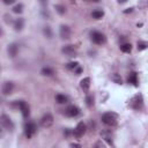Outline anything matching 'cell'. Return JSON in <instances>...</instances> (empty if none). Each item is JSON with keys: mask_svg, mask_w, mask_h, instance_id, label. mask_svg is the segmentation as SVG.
<instances>
[{"mask_svg": "<svg viewBox=\"0 0 148 148\" xmlns=\"http://www.w3.org/2000/svg\"><path fill=\"white\" fill-rule=\"evenodd\" d=\"M80 84H81V88H82L84 91H88V90H89V87H90V79H89V77L82 79L81 82H80Z\"/></svg>", "mask_w": 148, "mask_h": 148, "instance_id": "16", "label": "cell"}, {"mask_svg": "<svg viewBox=\"0 0 148 148\" xmlns=\"http://www.w3.org/2000/svg\"><path fill=\"white\" fill-rule=\"evenodd\" d=\"M102 121L108 126H113L117 121V116L112 112H106L102 116Z\"/></svg>", "mask_w": 148, "mask_h": 148, "instance_id": "1", "label": "cell"}, {"mask_svg": "<svg viewBox=\"0 0 148 148\" xmlns=\"http://www.w3.org/2000/svg\"><path fill=\"white\" fill-rule=\"evenodd\" d=\"M14 90V83L10 82V81H7L2 84V88H1V91L3 95H10Z\"/></svg>", "mask_w": 148, "mask_h": 148, "instance_id": "9", "label": "cell"}, {"mask_svg": "<svg viewBox=\"0 0 148 148\" xmlns=\"http://www.w3.org/2000/svg\"><path fill=\"white\" fill-rule=\"evenodd\" d=\"M104 145L102 143V142H97V143H95V147H103Z\"/></svg>", "mask_w": 148, "mask_h": 148, "instance_id": "32", "label": "cell"}, {"mask_svg": "<svg viewBox=\"0 0 148 148\" xmlns=\"http://www.w3.org/2000/svg\"><path fill=\"white\" fill-rule=\"evenodd\" d=\"M0 121H1L2 126H3L5 128L9 130V131H12V130L14 128V124H13L12 119H10L8 116H6V114H2V116H1V118H0Z\"/></svg>", "mask_w": 148, "mask_h": 148, "instance_id": "6", "label": "cell"}, {"mask_svg": "<svg viewBox=\"0 0 148 148\" xmlns=\"http://www.w3.org/2000/svg\"><path fill=\"white\" fill-rule=\"evenodd\" d=\"M24 27V20L23 18H17L15 22H14V29L16 31H21Z\"/></svg>", "mask_w": 148, "mask_h": 148, "instance_id": "15", "label": "cell"}, {"mask_svg": "<svg viewBox=\"0 0 148 148\" xmlns=\"http://www.w3.org/2000/svg\"><path fill=\"white\" fill-rule=\"evenodd\" d=\"M13 12L16 13V14L22 13V12H23V5H22V3H17V5H15V6L13 7Z\"/></svg>", "mask_w": 148, "mask_h": 148, "instance_id": "24", "label": "cell"}, {"mask_svg": "<svg viewBox=\"0 0 148 148\" xmlns=\"http://www.w3.org/2000/svg\"><path fill=\"white\" fill-rule=\"evenodd\" d=\"M117 1H118L119 3H125V2L127 1V0H117Z\"/></svg>", "mask_w": 148, "mask_h": 148, "instance_id": "33", "label": "cell"}, {"mask_svg": "<svg viewBox=\"0 0 148 148\" xmlns=\"http://www.w3.org/2000/svg\"><path fill=\"white\" fill-rule=\"evenodd\" d=\"M142 104H143V99H142V96H141V95H136V96L132 99V102H131L132 108H133V109H135V110L141 109Z\"/></svg>", "mask_w": 148, "mask_h": 148, "instance_id": "10", "label": "cell"}, {"mask_svg": "<svg viewBox=\"0 0 148 148\" xmlns=\"http://www.w3.org/2000/svg\"><path fill=\"white\" fill-rule=\"evenodd\" d=\"M40 74L44 76H51V75H53V69L50 67H44V68H42Z\"/></svg>", "mask_w": 148, "mask_h": 148, "instance_id": "20", "label": "cell"}, {"mask_svg": "<svg viewBox=\"0 0 148 148\" xmlns=\"http://www.w3.org/2000/svg\"><path fill=\"white\" fill-rule=\"evenodd\" d=\"M120 51L124 53H130L132 51V45L131 43H124L120 45Z\"/></svg>", "mask_w": 148, "mask_h": 148, "instance_id": "17", "label": "cell"}, {"mask_svg": "<svg viewBox=\"0 0 148 148\" xmlns=\"http://www.w3.org/2000/svg\"><path fill=\"white\" fill-rule=\"evenodd\" d=\"M54 8H56L57 13L60 14V15H64V14L66 13V8H65V6H62V5H56Z\"/></svg>", "mask_w": 148, "mask_h": 148, "instance_id": "22", "label": "cell"}, {"mask_svg": "<svg viewBox=\"0 0 148 148\" xmlns=\"http://www.w3.org/2000/svg\"><path fill=\"white\" fill-rule=\"evenodd\" d=\"M146 47H147V43H146V42H143V40L138 42V49H139V51H142V50H145Z\"/></svg>", "mask_w": 148, "mask_h": 148, "instance_id": "26", "label": "cell"}, {"mask_svg": "<svg viewBox=\"0 0 148 148\" xmlns=\"http://www.w3.org/2000/svg\"><path fill=\"white\" fill-rule=\"evenodd\" d=\"M91 16H92L95 20H99V18H102V17L104 16V12H103L102 9H96V10H94V12L91 13Z\"/></svg>", "mask_w": 148, "mask_h": 148, "instance_id": "19", "label": "cell"}, {"mask_svg": "<svg viewBox=\"0 0 148 148\" xmlns=\"http://www.w3.org/2000/svg\"><path fill=\"white\" fill-rule=\"evenodd\" d=\"M74 73H75L76 75H79V74H81V73H82V68H81L80 66H77V67H75V68H74Z\"/></svg>", "mask_w": 148, "mask_h": 148, "instance_id": "28", "label": "cell"}, {"mask_svg": "<svg viewBox=\"0 0 148 148\" xmlns=\"http://www.w3.org/2000/svg\"><path fill=\"white\" fill-rule=\"evenodd\" d=\"M56 101L59 104H65V103H67L68 98H67V96H65L62 94H58V95H56Z\"/></svg>", "mask_w": 148, "mask_h": 148, "instance_id": "18", "label": "cell"}, {"mask_svg": "<svg viewBox=\"0 0 148 148\" xmlns=\"http://www.w3.org/2000/svg\"><path fill=\"white\" fill-rule=\"evenodd\" d=\"M71 147H79V148H80L81 145H80V143H71Z\"/></svg>", "mask_w": 148, "mask_h": 148, "instance_id": "31", "label": "cell"}, {"mask_svg": "<svg viewBox=\"0 0 148 148\" xmlns=\"http://www.w3.org/2000/svg\"><path fill=\"white\" fill-rule=\"evenodd\" d=\"M61 52L67 57H76V49L74 45H66L61 49Z\"/></svg>", "mask_w": 148, "mask_h": 148, "instance_id": "8", "label": "cell"}, {"mask_svg": "<svg viewBox=\"0 0 148 148\" xmlns=\"http://www.w3.org/2000/svg\"><path fill=\"white\" fill-rule=\"evenodd\" d=\"M52 124H53V117H52V114L46 113V114H44V116L42 117V119H40V125H42L44 128L51 127Z\"/></svg>", "mask_w": 148, "mask_h": 148, "instance_id": "5", "label": "cell"}, {"mask_svg": "<svg viewBox=\"0 0 148 148\" xmlns=\"http://www.w3.org/2000/svg\"><path fill=\"white\" fill-rule=\"evenodd\" d=\"M71 34H72V31H71V28H69L68 25H65V24L60 25L59 35H60V37H61L62 39H68V38H71Z\"/></svg>", "mask_w": 148, "mask_h": 148, "instance_id": "7", "label": "cell"}, {"mask_svg": "<svg viewBox=\"0 0 148 148\" xmlns=\"http://www.w3.org/2000/svg\"><path fill=\"white\" fill-rule=\"evenodd\" d=\"M17 105H18V108H20V110H21V112H22L23 117H24V118H27V117L29 116V113H30L29 105H28L24 101H20V102L17 103Z\"/></svg>", "mask_w": 148, "mask_h": 148, "instance_id": "12", "label": "cell"}, {"mask_svg": "<svg viewBox=\"0 0 148 148\" xmlns=\"http://www.w3.org/2000/svg\"><path fill=\"white\" fill-rule=\"evenodd\" d=\"M111 80H112L114 83H117V84H121V83H123L121 76H120L119 74H117V73H113V74L111 75Z\"/></svg>", "mask_w": 148, "mask_h": 148, "instance_id": "21", "label": "cell"}, {"mask_svg": "<svg viewBox=\"0 0 148 148\" xmlns=\"http://www.w3.org/2000/svg\"><path fill=\"white\" fill-rule=\"evenodd\" d=\"M132 10H133V8H127V10H125V13H128V12L131 13Z\"/></svg>", "mask_w": 148, "mask_h": 148, "instance_id": "34", "label": "cell"}, {"mask_svg": "<svg viewBox=\"0 0 148 148\" xmlns=\"http://www.w3.org/2000/svg\"><path fill=\"white\" fill-rule=\"evenodd\" d=\"M86 130H87L86 124H84L83 121H81V123H79V124L76 125V127L74 128V131H73V135H74L75 138H81V136L86 133Z\"/></svg>", "mask_w": 148, "mask_h": 148, "instance_id": "4", "label": "cell"}, {"mask_svg": "<svg viewBox=\"0 0 148 148\" xmlns=\"http://www.w3.org/2000/svg\"><path fill=\"white\" fill-rule=\"evenodd\" d=\"M2 35V29H1V27H0V36Z\"/></svg>", "mask_w": 148, "mask_h": 148, "instance_id": "35", "label": "cell"}, {"mask_svg": "<svg viewBox=\"0 0 148 148\" xmlns=\"http://www.w3.org/2000/svg\"><path fill=\"white\" fill-rule=\"evenodd\" d=\"M90 36H91V40H92L95 44H98V45L104 44L105 40H106L104 34H102V32H99V31H92Z\"/></svg>", "mask_w": 148, "mask_h": 148, "instance_id": "3", "label": "cell"}, {"mask_svg": "<svg viewBox=\"0 0 148 148\" xmlns=\"http://www.w3.org/2000/svg\"><path fill=\"white\" fill-rule=\"evenodd\" d=\"M77 66H79V62H76V61H72V62H69V64L67 65V68L74 71V68L77 67Z\"/></svg>", "mask_w": 148, "mask_h": 148, "instance_id": "27", "label": "cell"}, {"mask_svg": "<svg viewBox=\"0 0 148 148\" xmlns=\"http://www.w3.org/2000/svg\"><path fill=\"white\" fill-rule=\"evenodd\" d=\"M39 2H40L43 6H46V5H47V0H39Z\"/></svg>", "mask_w": 148, "mask_h": 148, "instance_id": "30", "label": "cell"}, {"mask_svg": "<svg viewBox=\"0 0 148 148\" xmlns=\"http://www.w3.org/2000/svg\"><path fill=\"white\" fill-rule=\"evenodd\" d=\"M2 1H3L5 5H12V3L15 2V0H2Z\"/></svg>", "mask_w": 148, "mask_h": 148, "instance_id": "29", "label": "cell"}, {"mask_svg": "<svg viewBox=\"0 0 148 148\" xmlns=\"http://www.w3.org/2000/svg\"><path fill=\"white\" fill-rule=\"evenodd\" d=\"M7 51H8L9 57H12V58L16 57V54H17V52H18V44H16V43H12L10 45H8Z\"/></svg>", "mask_w": 148, "mask_h": 148, "instance_id": "13", "label": "cell"}, {"mask_svg": "<svg viewBox=\"0 0 148 148\" xmlns=\"http://www.w3.org/2000/svg\"><path fill=\"white\" fill-rule=\"evenodd\" d=\"M127 81H128V83H132L133 86H138V74L135 73V72H132V73H130V75H128V77H127Z\"/></svg>", "mask_w": 148, "mask_h": 148, "instance_id": "14", "label": "cell"}, {"mask_svg": "<svg viewBox=\"0 0 148 148\" xmlns=\"http://www.w3.org/2000/svg\"><path fill=\"white\" fill-rule=\"evenodd\" d=\"M94 2H98V1H101V0H92Z\"/></svg>", "mask_w": 148, "mask_h": 148, "instance_id": "36", "label": "cell"}, {"mask_svg": "<svg viewBox=\"0 0 148 148\" xmlns=\"http://www.w3.org/2000/svg\"><path fill=\"white\" fill-rule=\"evenodd\" d=\"M86 103H87V105H88L89 108L94 105V97H92V95H88V96L86 97Z\"/></svg>", "mask_w": 148, "mask_h": 148, "instance_id": "25", "label": "cell"}, {"mask_svg": "<svg viewBox=\"0 0 148 148\" xmlns=\"http://www.w3.org/2000/svg\"><path fill=\"white\" fill-rule=\"evenodd\" d=\"M65 113L68 117H76V116L80 114V109L77 106H75V105H71L65 110Z\"/></svg>", "mask_w": 148, "mask_h": 148, "instance_id": "11", "label": "cell"}, {"mask_svg": "<svg viewBox=\"0 0 148 148\" xmlns=\"http://www.w3.org/2000/svg\"><path fill=\"white\" fill-rule=\"evenodd\" d=\"M36 131H37V126H36L35 123L29 121V123L25 124V126H24V134H25V136L28 139H30L36 133Z\"/></svg>", "mask_w": 148, "mask_h": 148, "instance_id": "2", "label": "cell"}, {"mask_svg": "<svg viewBox=\"0 0 148 148\" xmlns=\"http://www.w3.org/2000/svg\"><path fill=\"white\" fill-rule=\"evenodd\" d=\"M43 34H44V36H45L46 38H51V37H52V30H51V28H50V27H44Z\"/></svg>", "mask_w": 148, "mask_h": 148, "instance_id": "23", "label": "cell"}]
</instances>
